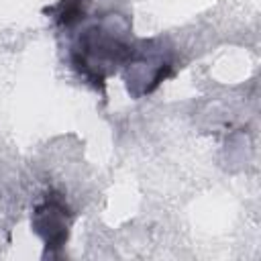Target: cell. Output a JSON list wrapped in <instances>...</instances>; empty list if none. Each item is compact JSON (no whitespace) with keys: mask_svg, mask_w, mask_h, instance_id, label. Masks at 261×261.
<instances>
[{"mask_svg":"<svg viewBox=\"0 0 261 261\" xmlns=\"http://www.w3.org/2000/svg\"><path fill=\"white\" fill-rule=\"evenodd\" d=\"M80 18H84V8H82V0H61L57 6V22L59 24H73Z\"/></svg>","mask_w":261,"mask_h":261,"instance_id":"2","label":"cell"},{"mask_svg":"<svg viewBox=\"0 0 261 261\" xmlns=\"http://www.w3.org/2000/svg\"><path fill=\"white\" fill-rule=\"evenodd\" d=\"M65 216H67V206H65L59 198H55V196H49V198H47L41 206H37V210H35L33 226H35V230L45 239L49 251L61 249V245L67 241Z\"/></svg>","mask_w":261,"mask_h":261,"instance_id":"1","label":"cell"}]
</instances>
